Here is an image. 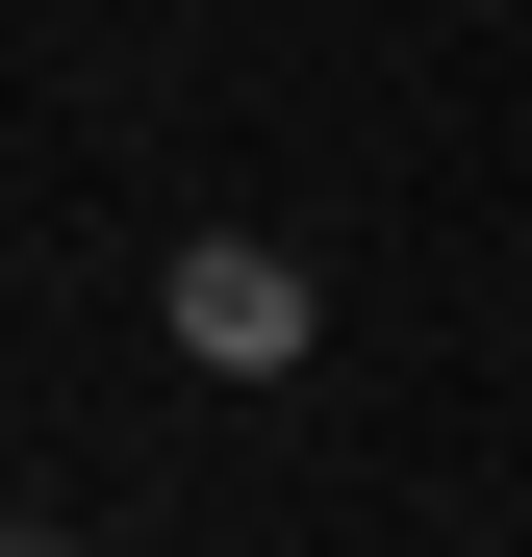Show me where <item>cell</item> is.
Masks as SVG:
<instances>
[{
  "label": "cell",
  "instance_id": "cell-1",
  "mask_svg": "<svg viewBox=\"0 0 532 557\" xmlns=\"http://www.w3.org/2000/svg\"><path fill=\"white\" fill-rule=\"evenodd\" d=\"M152 305H177V355H203V381H280V355H305V253H280V228H177Z\"/></svg>",
  "mask_w": 532,
  "mask_h": 557
},
{
  "label": "cell",
  "instance_id": "cell-2",
  "mask_svg": "<svg viewBox=\"0 0 532 557\" xmlns=\"http://www.w3.org/2000/svg\"><path fill=\"white\" fill-rule=\"evenodd\" d=\"M0 557H102V532H51V507H26V532H0Z\"/></svg>",
  "mask_w": 532,
  "mask_h": 557
}]
</instances>
